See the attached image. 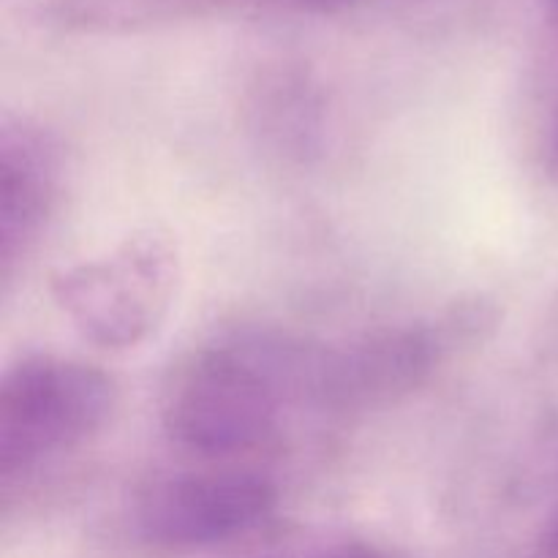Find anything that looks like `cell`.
I'll use <instances>...</instances> for the list:
<instances>
[{"label": "cell", "instance_id": "9c48e42d", "mask_svg": "<svg viewBox=\"0 0 558 558\" xmlns=\"http://www.w3.org/2000/svg\"><path fill=\"white\" fill-rule=\"evenodd\" d=\"M529 558H558V512L550 518L548 526L539 532L537 543H534Z\"/></svg>", "mask_w": 558, "mask_h": 558}, {"label": "cell", "instance_id": "30bf717a", "mask_svg": "<svg viewBox=\"0 0 558 558\" xmlns=\"http://www.w3.org/2000/svg\"><path fill=\"white\" fill-rule=\"evenodd\" d=\"M554 5H556V9H558V0H554Z\"/></svg>", "mask_w": 558, "mask_h": 558}, {"label": "cell", "instance_id": "5b68a950", "mask_svg": "<svg viewBox=\"0 0 558 558\" xmlns=\"http://www.w3.org/2000/svg\"><path fill=\"white\" fill-rule=\"evenodd\" d=\"M276 480L256 469H185L147 483L134 501V532L158 550H199L234 543L278 510Z\"/></svg>", "mask_w": 558, "mask_h": 558}, {"label": "cell", "instance_id": "6da1fadb", "mask_svg": "<svg viewBox=\"0 0 558 558\" xmlns=\"http://www.w3.org/2000/svg\"><path fill=\"white\" fill-rule=\"evenodd\" d=\"M314 338L240 327L202 343L169 376L161 425L199 458H232L270 445L298 414H311Z\"/></svg>", "mask_w": 558, "mask_h": 558}, {"label": "cell", "instance_id": "7a4b0ae2", "mask_svg": "<svg viewBox=\"0 0 558 558\" xmlns=\"http://www.w3.org/2000/svg\"><path fill=\"white\" fill-rule=\"evenodd\" d=\"M118 387L85 360L27 354L0 381V483L9 494L82 450L112 420Z\"/></svg>", "mask_w": 558, "mask_h": 558}, {"label": "cell", "instance_id": "277c9868", "mask_svg": "<svg viewBox=\"0 0 558 558\" xmlns=\"http://www.w3.org/2000/svg\"><path fill=\"white\" fill-rule=\"evenodd\" d=\"M474 325V316L450 314L319 341L314 414L352 417L412 396L445 368Z\"/></svg>", "mask_w": 558, "mask_h": 558}, {"label": "cell", "instance_id": "ba28073f", "mask_svg": "<svg viewBox=\"0 0 558 558\" xmlns=\"http://www.w3.org/2000/svg\"><path fill=\"white\" fill-rule=\"evenodd\" d=\"M194 3L238 11H330L343 9V5L365 3V0H194Z\"/></svg>", "mask_w": 558, "mask_h": 558}, {"label": "cell", "instance_id": "52a82bcc", "mask_svg": "<svg viewBox=\"0 0 558 558\" xmlns=\"http://www.w3.org/2000/svg\"><path fill=\"white\" fill-rule=\"evenodd\" d=\"M229 558H407L374 539L354 534H319V537L287 539Z\"/></svg>", "mask_w": 558, "mask_h": 558}, {"label": "cell", "instance_id": "3957f363", "mask_svg": "<svg viewBox=\"0 0 558 558\" xmlns=\"http://www.w3.org/2000/svg\"><path fill=\"white\" fill-rule=\"evenodd\" d=\"M178 283V248L167 234L145 229L107 254L63 267L52 278V298L85 341L123 352L161 327Z\"/></svg>", "mask_w": 558, "mask_h": 558}, {"label": "cell", "instance_id": "8992f818", "mask_svg": "<svg viewBox=\"0 0 558 558\" xmlns=\"http://www.w3.org/2000/svg\"><path fill=\"white\" fill-rule=\"evenodd\" d=\"M65 189V153L58 134L31 118L0 125V278L3 289L31 262Z\"/></svg>", "mask_w": 558, "mask_h": 558}]
</instances>
